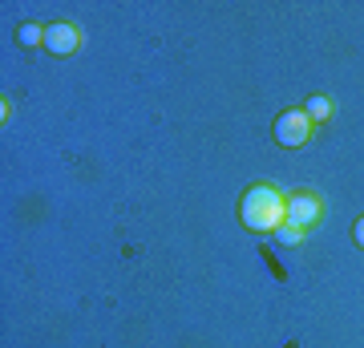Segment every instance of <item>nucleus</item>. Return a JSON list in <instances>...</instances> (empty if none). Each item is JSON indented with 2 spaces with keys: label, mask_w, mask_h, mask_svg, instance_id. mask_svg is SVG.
Wrapping results in <instances>:
<instances>
[{
  "label": "nucleus",
  "mask_w": 364,
  "mask_h": 348,
  "mask_svg": "<svg viewBox=\"0 0 364 348\" xmlns=\"http://www.w3.org/2000/svg\"><path fill=\"white\" fill-rule=\"evenodd\" d=\"M239 223L251 235H275L287 223V191H279L272 179H259L243 186L239 194Z\"/></svg>",
  "instance_id": "f257e3e1"
},
{
  "label": "nucleus",
  "mask_w": 364,
  "mask_h": 348,
  "mask_svg": "<svg viewBox=\"0 0 364 348\" xmlns=\"http://www.w3.org/2000/svg\"><path fill=\"white\" fill-rule=\"evenodd\" d=\"M324 215H328V203L316 186H291L287 191V227L312 235L324 223Z\"/></svg>",
  "instance_id": "f03ea898"
},
{
  "label": "nucleus",
  "mask_w": 364,
  "mask_h": 348,
  "mask_svg": "<svg viewBox=\"0 0 364 348\" xmlns=\"http://www.w3.org/2000/svg\"><path fill=\"white\" fill-rule=\"evenodd\" d=\"M312 134H316V126H312V117L304 114V105H287L272 122V138L284 150H304V146L312 142Z\"/></svg>",
  "instance_id": "7ed1b4c3"
},
{
  "label": "nucleus",
  "mask_w": 364,
  "mask_h": 348,
  "mask_svg": "<svg viewBox=\"0 0 364 348\" xmlns=\"http://www.w3.org/2000/svg\"><path fill=\"white\" fill-rule=\"evenodd\" d=\"M81 45H85V33H81L77 21H69V16H53V21H45V53H49L53 61H69V57H77Z\"/></svg>",
  "instance_id": "20e7f679"
},
{
  "label": "nucleus",
  "mask_w": 364,
  "mask_h": 348,
  "mask_svg": "<svg viewBox=\"0 0 364 348\" xmlns=\"http://www.w3.org/2000/svg\"><path fill=\"white\" fill-rule=\"evenodd\" d=\"M13 41H16V49L41 53L45 49V25H41V21H21V25L13 28Z\"/></svg>",
  "instance_id": "39448f33"
},
{
  "label": "nucleus",
  "mask_w": 364,
  "mask_h": 348,
  "mask_svg": "<svg viewBox=\"0 0 364 348\" xmlns=\"http://www.w3.org/2000/svg\"><path fill=\"white\" fill-rule=\"evenodd\" d=\"M304 114L312 117V126H328L336 117V102L328 93H312V97H304Z\"/></svg>",
  "instance_id": "423d86ee"
},
{
  "label": "nucleus",
  "mask_w": 364,
  "mask_h": 348,
  "mask_svg": "<svg viewBox=\"0 0 364 348\" xmlns=\"http://www.w3.org/2000/svg\"><path fill=\"white\" fill-rule=\"evenodd\" d=\"M272 239H275V243H284V247H299L304 239H308V235L296 231V227H287V223H284V227H279V231H275Z\"/></svg>",
  "instance_id": "0eeeda50"
},
{
  "label": "nucleus",
  "mask_w": 364,
  "mask_h": 348,
  "mask_svg": "<svg viewBox=\"0 0 364 348\" xmlns=\"http://www.w3.org/2000/svg\"><path fill=\"white\" fill-rule=\"evenodd\" d=\"M352 243H356V247L364 251V211L356 215V219H352Z\"/></svg>",
  "instance_id": "6e6552de"
}]
</instances>
